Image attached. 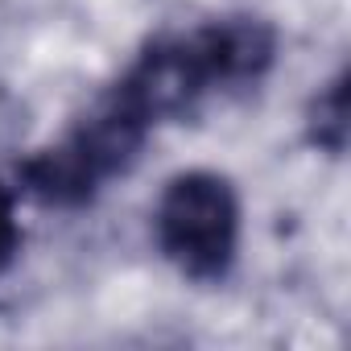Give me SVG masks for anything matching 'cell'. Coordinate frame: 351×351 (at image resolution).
Wrapping results in <instances>:
<instances>
[{"label": "cell", "mask_w": 351, "mask_h": 351, "mask_svg": "<svg viewBox=\"0 0 351 351\" xmlns=\"http://www.w3.org/2000/svg\"><path fill=\"white\" fill-rule=\"evenodd\" d=\"M273 54L277 38L265 21L223 17L195 34L149 42L128 75L112 87V95L149 124L173 120L186 116L207 91L256 83L273 66Z\"/></svg>", "instance_id": "6da1fadb"}, {"label": "cell", "mask_w": 351, "mask_h": 351, "mask_svg": "<svg viewBox=\"0 0 351 351\" xmlns=\"http://www.w3.org/2000/svg\"><path fill=\"white\" fill-rule=\"evenodd\" d=\"M149 128V120H141L128 104H120L108 91V99L91 116H83L66 141L21 161V186L50 207H83L108 178L132 169Z\"/></svg>", "instance_id": "7a4b0ae2"}, {"label": "cell", "mask_w": 351, "mask_h": 351, "mask_svg": "<svg viewBox=\"0 0 351 351\" xmlns=\"http://www.w3.org/2000/svg\"><path fill=\"white\" fill-rule=\"evenodd\" d=\"M157 248L191 281H223L240 248V199L223 173L186 169L169 178L153 215Z\"/></svg>", "instance_id": "3957f363"}, {"label": "cell", "mask_w": 351, "mask_h": 351, "mask_svg": "<svg viewBox=\"0 0 351 351\" xmlns=\"http://www.w3.org/2000/svg\"><path fill=\"white\" fill-rule=\"evenodd\" d=\"M310 141L326 153H343L347 149V75H335L326 83V91H318L310 99V116H306Z\"/></svg>", "instance_id": "277c9868"}, {"label": "cell", "mask_w": 351, "mask_h": 351, "mask_svg": "<svg viewBox=\"0 0 351 351\" xmlns=\"http://www.w3.org/2000/svg\"><path fill=\"white\" fill-rule=\"evenodd\" d=\"M21 252V223H17V207H13V191L0 186V273H5Z\"/></svg>", "instance_id": "5b68a950"}]
</instances>
